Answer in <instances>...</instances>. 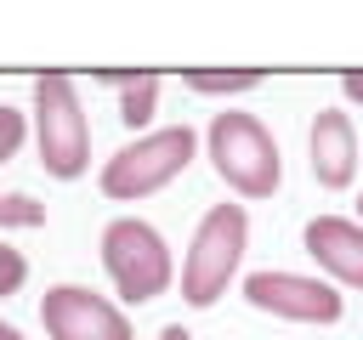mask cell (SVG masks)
I'll use <instances>...</instances> for the list:
<instances>
[{"mask_svg": "<svg viewBox=\"0 0 363 340\" xmlns=\"http://www.w3.org/2000/svg\"><path fill=\"white\" fill-rule=\"evenodd\" d=\"M193 130L187 125H170V130H153V136H136L130 147H119L108 164H102V193L108 198H147L159 193L164 181H176L193 159Z\"/></svg>", "mask_w": 363, "mask_h": 340, "instance_id": "obj_4", "label": "cell"}, {"mask_svg": "<svg viewBox=\"0 0 363 340\" xmlns=\"http://www.w3.org/2000/svg\"><path fill=\"white\" fill-rule=\"evenodd\" d=\"M340 91H346L352 102H363V68H352V74H340Z\"/></svg>", "mask_w": 363, "mask_h": 340, "instance_id": "obj_15", "label": "cell"}, {"mask_svg": "<svg viewBox=\"0 0 363 340\" xmlns=\"http://www.w3.org/2000/svg\"><path fill=\"white\" fill-rule=\"evenodd\" d=\"M23 278H28V261H23L11 244H0V295H11Z\"/></svg>", "mask_w": 363, "mask_h": 340, "instance_id": "obj_14", "label": "cell"}, {"mask_svg": "<svg viewBox=\"0 0 363 340\" xmlns=\"http://www.w3.org/2000/svg\"><path fill=\"white\" fill-rule=\"evenodd\" d=\"M45 210L28 198V193H0V227H40Z\"/></svg>", "mask_w": 363, "mask_h": 340, "instance_id": "obj_12", "label": "cell"}, {"mask_svg": "<svg viewBox=\"0 0 363 340\" xmlns=\"http://www.w3.org/2000/svg\"><path fill=\"white\" fill-rule=\"evenodd\" d=\"M306 255L335 272L340 283L363 289V221H346V215H318L306 221Z\"/></svg>", "mask_w": 363, "mask_h": 340, "instance_id": "obj_8", "label": "cell"}, {"mask_svg": "<svg viewBox=\"0 0 363 340\" xmlns=\"http://www.w3.org/2000/svg\"><path fill=\"white\" fill-rule=\"evenodd\" d=\"M34 130H40V164L62 181H74L91 164V130L74 96L68 74H40L34 79Z\"/></svg>", "mask_w": 363, "mask_h": 340, "instance_id": "obj_3", "label": "cell"}, {"mask_svg": "<svg viewBox=\"0 0 363 340\" xmlns=\"http://www.w3.org/2000/svg\"><path fill=\"white\" fill-rule=\"evenodd\" d=\"M244 238H250L244 204H210L204 210V221H199V232L182 255V300L187 306H210L227 289V278L244 261Z\"/></svg>", "mask_w": 363, "mask_h": 340, "instance_id": "obj_2", "label": "cell"}, {"mask_svg": "<svg viewBox=\"0 0 363 340\" xmlns=\"http://www.w3.org/2000/svg\"><path fill=\"white\" fill-rule=\"evenodd\" d=\"M108 85L119 91V119H125L130 130L153 119V102H159V74H113Z\"/></svg>", "mask_w": 363, "mask_h": 340, "instance_id": "obj_10", "label": "cell"}, {"mask_svg": "<svg viewBox=\"0 0 363 340\" xmlns=\"http://www.w3.org/2000/svg\"><path fill=\"white\" fill-rule=\"evenodd\" d=\"M40 317H45V334H51V340H130L125 312L108 306V300L91 295V289H79V283L45 289Z\"/></svg>", "mask_w": 363, "mask_h": 340, "instance_id": "obj_7", "label": "cell"}, {"mask_svg": "<svg viewBox=\"0 0 363 340\" xmlns=\"http://www.w3.org/2000/svg\"><path fill=\"white\" fill-rule=\"evenodd\" d=\"M261 74L255 68H238V74H187V91L199 96H238V91H255Z\"/></svg>", "mask_w": 363, "mask_h": 340, "instance_id": "obj_11", "label": "cell"}, {"mask_svg": "<svg viewBox=\"0 0 363 340\" xmlns=\"http://www.w3.org/2000/svg\"><path fill=\"white\" fill-rule=\"evenodd\" d=\"M0 340H23V334H17V329H11V323H0Z\"/></svg>", "mask_w": 363, "mask_h": 340, "instance_id": "obj_17", "label": "cell"}, {"mask_svg": "<svg viewBox=\"0 0 363 340\" xmlns=\"http://www.w3.org/2000/svg\"><path fill=\"white\" fill-rule=\"evenodd\" d=\"M357 204H363V198H357Z\"/></svg>", "mask_w": 363, "mask_h": 340, "instance_id": "obj_18", "label": "cell"}, {"mask_svg": "<svg viewBox=\"0 0 363 340\" xmlns=\"http://www.w3.org/2000/svg\"><path fill=\"white\" fill-rule=\"evenodd\" d=\"M159 340H193V334H187V329H182V323H170V329H164V334H159Z\"/></svg>", "mask_w": 363, "mask_h": 340, "instance_id": "obj_16", "label": "cell"}, {"mask_svg": "<svg viewBox=\"0 0 363 340\" xmlns=\"http://www.w3.org/2000/svg\"><path fill=\"white\" fill-rule=\"evenodd\" d=\"M312 176L318 187H346L352 170H357V136H352V119L340 108H323L312 119Z\"/></svg>", "mask_w": 363, "mask_h": 340, "instance_id": "obj_9", "label": "cell"}, {"mask_svg": "<svg viewBox=\"0 0 363 340\" xmlns=\"http://www.w3.org/2000/svg\"><path fill=\"white\" fill-rule=\"evenodd\" d=\"M102 266H108L113 289H119L130 306H142V300H153V295L170 289V249H164V238H159L147 221H136V215H125V221H113V227L102 232Z\"/></svg>", "mask_w": 363, "mask_h": 340, "instance_id": "obj_5", "label": "cell"}, {"mask_svg": "<svg viewBox=\"0 0 363 340\" xmlns=\"http://www.w3.org/2000/svg\"><path fill=\"white\" fill-rule=\"evenodd\" d=\"M210 159L221 170V181L238 193V198H272L278 181H284V164H278V142L261 119L250 113H216L210 119Z\"/></svg>", "mask_w": 363, "mask_h": 340, "instance_id": "obj_1", "label": "cell"}, {"mask_svg": "<svg viewBox=\"0 0 363 340\" xmlns=\"http://www.w3.org/2000/svg\"><path fill=\"white\" fill-rule=\"evenodd\" d=\"M17 147H23V113L0 102V164H6V159H11Z\"/></svg>", "mask_w": 363, "mask_h": 340, "instance_id": "obj_13", "label": "cell"}, {"mask_svg": "<svg viewBox=\"0 0 363 340\" xmlns=\"http://www.w3.org/2000/svg\"><path fill=\"white\" fill-rule=\"evenodd\" d=\"M244 300L255 312L295 317V323H335L340 317L335 283H318V278H301V272H250L244 278Z\"/></svg>", "mask_w": 363, "mask_h": 340, "instance_id": "obj_6", "label": "cell"}]
</instances>
